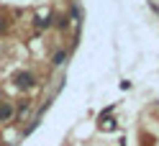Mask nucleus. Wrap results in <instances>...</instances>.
Masks as SVG:
<instances>
[{
    "mask_svg": "<svg viewBox=\"0 0 159 146\" xmlns=\"http://www.w3.org/2000/svg\"><path fill=\"white\" fill-rule=\"evenodd\" d=\"M11 115H13V108L8 103H3V105H0V121H8Z\"/></svg>",
    "mask_w": 159,
    "mask_h": 146,
    "instance_id": "nucleus-2",
    "label": "nucleus"
},
{
    "mask_svg": "<svg viewBox=\"0 0 159 146\" xmlns=\"http://www.w3.org/2000/svg\"><path fill=\"white\" fill-rule=\"evenodd\" d=\"M3 28H5V23H3V21H0V31H3Z\"/></svg>",
    "mask_w": 159,
    "mask_h": 146,
    "instance_id": "nucleus-4",
    "label": "nucleus"
},
{
    "mask_svg": "<svg viewBox=\"0 0 159 146\" xmlns=\"http://www.w3.org/2000/svg\"><path fill=\"white\" fill-rule=\"evenodd\" d=\"M64 62H67V54L64 51H57L54 54V64H64Z\"/></svg>",
    "mask_w": 159,
    "mask_h": 146,
    "instance_id": "nucleus-3",
    "label": "nucleus"
},
{
    "mask_svg": "<svg viewBox=\"0 0 159 146\" xmlns=\"http://www.w3.org/2000/svg\"><path fill=\"white\" fill-rule=\"evenodd\" d=\"M16 85H18V87H31V85H34V74H31V72L16 74Z\"/></svg>",
    "mask_w": 159,
    "mask_h": 146,
    "instance_id": "nucleus-1",
    "label": "nucleus"
}]
</instances>
